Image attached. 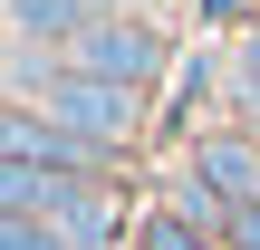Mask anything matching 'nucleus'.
<instances>
[{"label":"nucleus","mask_w":260,"mask_h":250,"mask_svg":"<svg viewBox=\"0 0 260 250\" xmlns=\"http://www.w3.org/2000/svg\"><path fill=\"white\" fill-rule=\"evenodd\" d=\"M19 106H39V116H58L68 135H87V145H135V125H145V96L135 87H116V77H87V67H68V58H19Z\"/></svg>","instance_id":"obj_1"},{"label":"nucleus","mask_w":260,"mask_h":250,"mask_svg":"<svg viewBox=\"0 0 260 250\" xmlns=\"http://www.w3.org/2000/svg\"><path fill=\"white\" fill-rule=\"evenodd\" d=\"M0 212L10 222H48L68 250H106L116 222H125L96 173H39V164H0Z\"/></svg>","instance_id":"obj_2"},{"label":"nucleus","mask_w":260,"mask_h":250,"mask_svg":"<svg viewBox=\"0 0 260 250\" xmlns=\"http://www.w3.org/2000/svg\"><path fill=\"white\" fill-rule=\"evenodd\" d=\"M68 67H87V77H116V87H154L164 77V39L154 29H135V19H87L77 29V48H68Z\"/></svg>","instance_id":"obj_3"},{"label":"nucleus","mask_w":260,"mask_h":250,"mask_svg":"<svg viewBox=\"0 0 260 250\" xmlns=\"http://www.w3.org/2000/svg\"><path fill=\"white\" fill-rule=\"evenodd\" d=\"M0 164H39V173H96V164H106V145L68 135V125H58V116H39V106H10V116H0Z\"/></svg>","instance_id":"obj_4"},{"label":"nucleus","mask_w":260,"mask_h":250,"mask_svg":"<svg viewBox=\"0 0 260 250\" xmlns=\"http://www.w3.org/2000/svg\"><path fill=\"white\" fill-rule=\"evenodd\" d=\"M193 173L241 212V202H260V145H241V135H203L193 145Z\"/></svg>","instance_id":"obj_5"},{"label":"nucleus","mask_w":260,"mask_h":250,"mask_svg":"<svg viewBox=\"0 0 260 250\" xmlns=\"http://www.w3.org/2000/svg\"><path fill=\"white\" fill-rule=\"evenodd\" d=\"M87 19H96L87 0H10V29H19V48H29V58H39V48H58V58H68Z\"/></svg>","instance_id":"obj_6"},{"label":"nucleus","mask_w":260,"mask_h":250,"mask_svg":"<svg viewBox=\"0 0 260 250\" xmlns=\"http://www.w3.org/2000/svg\"><path fill=\"white\" fill-rule=\"evenodd\" d=\"M174 222H193V231H212V241H232V202L203 183V173H174Z\"/></svg>","instance_id":"obj_7"},{"label":"nucleus","mask_w":260,"mask_h":250,"mask_svg":"<svg viewBox=\"0 0 260 250\" xmlns=\"http://www.w3.org/2000/svg\"><path fill=\"white\" fill-rule=\"evenodd\" d=\"M135 250H222L212 231H193V222H174V212H154L145 231H135Z\"/></svg>","instance_id":"obj_8"},{"label":"nucleus","mask_w":260,"mask_h":250,"mask_svg":"<svg viewBox=\"0 0 260 250\" xmlns=\"http://www.w3.org/2000/svg\"><path fill=\"white\" fill-rule=\"evenodd\" d=\"M0 250H68V241H58L48 222H10V212H0Z\"/></svg>","instance_id":"obj_9"},{"label":"nucleus","mask_w":260,"mask_h":250,"mask_svg":"<svg viewBox=\"0 0 260 250\" xmlns=\"http://www.w3.org/2000/svg\"><path fill=\"white\" fill-rule=\"evenodd\" d=\"M232 250H260V202H241V212H232Z\"/></svg>","instance_id":"obj_10"},{"label":"nucleus","mask_w":260,"mask_h":250,"mask_svg":"<svg viewBox=\"0 0 260 250\" xmlns=\"http://www.w3.org/2000/svg\"><path fill=\"white\" fill-rule=\"evenodd\" d=\"M241 67H251V96H260V39H251V48H241Z\"/></svg>","instance_id":"obj_11"},{"label":"nucleus","mask_w":260,"mask_h":250,"mask_svg":"<svg viewBox=\"0 0 260 250\" xmlns=\"http://www.w3.org/2000/svg\"><path fill=\"white\" fill-rule=\"evenodd\" d=\"M212 19H241V0H212Z\"/></svg>","instance_id":"obj_12"}]
</instances>
